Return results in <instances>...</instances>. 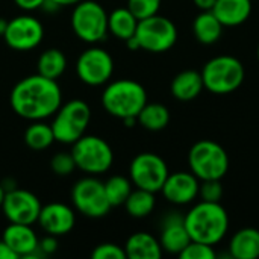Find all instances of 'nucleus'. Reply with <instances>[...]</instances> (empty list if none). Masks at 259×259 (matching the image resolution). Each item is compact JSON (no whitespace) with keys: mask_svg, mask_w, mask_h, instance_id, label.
<instances>
[{"mask_svg":"<svg viewBox=\"0 0 259 259\" xmlns=\"http://www.w3.org/2000/svg\"><path fill=\"white\" fill-rule=\"evenodd\" d=\"M14 112L26 120L38 121L55 115L62 102V93L56 80L41 74L21 79L11 91Z\"/></svg>","mask_w":259,"mask_h":259,"instance_id":"obj_1","label":"nucleus"},{"mask_svg":"<svg viewBox=\"0 0 259 259\" xmlns=\"http://www.w3.org/2000/svg\"><path fill=\"white\" fill-rule=\"evenodd\" d=\"M187 231L193 241L217 246L229 231V215L222 203L200 200L184 215Z\"/></svg>","mask_w":259,"mask_h":259,"instance_id":"obj_2","label":"nucleus"},{"mask_svg":"<svg viewBox=\"0 0 259 259\" xmlns=\"http://www.w3.org/2000/svg\"><path fill=\"white\" fill-rule=\"evenodd\" d=\"M146 103L147 93L144 87L131 79L111 82L102 94V105L105 111L120 120L127 117H138Z\"/></svg>","mask_w":259,"mask_h":259,"instance_id":"obj_3","label":"nucleus"},{"mask_svg":"<svg viewBox=\"0 0 259 259\" xmlns=\"http://www.w3.org/2000/svg\"><path fill=\"white\" fill-rule=\"evenodd\" d=\"M203 87L212 94L225 96L237 91L246 77L243 62L232 55H220L209 59L202 71Z\"/></svg>","mask_w":259,"mask_h":259,"instance_id":"obj_4","label":"nucleus"},{"mask_svg":"<svg viewBox=\"0 0 259 259\" xmlns=\"http://www.w3.org/2000/svg\"><path fill=\"white\" fill-rule=\"evenodd\" d=\"M188 165L199 181L223 179L229 170V156L219 143L200 140L188 152Z\"/></svg>","mask_w":259,"mask_h":259,"instance_id":"obj_5","label":"nucleus"},{"mask_svg":"<svg viewBox=\"0 0 259 259\" xmlns=\"http://www.w3.org/2000/svg\"><path fill=\"white\" fill-rule=\"evenodd\" d=\"M90 120L91 109L83 100L74 99L61 105L59 109L55 112V118L52 121L55 141L64 144L76 143L82 135H85Z\"/></svg>","mask_w":259,"mask_h":259,"instance_id":"obj_6","label":"nucleus"},{"mask_svg":"<svg viewBox=\"0 0 259 259\" xmlns=\"http://www.w3.org/2000/svg\"><path fill=\"white\" fill-rule=\"evenodd\" d=\"M71 156L76 162V168L88 175L105 173L114 162V152L111 146L96 135H82L76 143H73Z\"/></svg>","mask_w":259,"mask_h":259,"instance_id":"obj_7","label":"nucleus"},{"mask_svg":"<svg viewBox=\"0 0 259 259\" xmlns=\"http://www.w3.org/2000/svg\"><path fill=\"white\" fill-rule=\"evenodd\" d=\"M71 27L82 41L90 44L100 42L108 33V14L100 3L94 0H82L74 5Z\"/></svg>","mask_w":259,"mask_h":259,"instance_id":"obj_8","label":"nucleus"},{"mask_svg":"<svg viewBox=\"0 0 259 259\" xmlns=\"http://www.w3.org/2000/svg\"><path fill=\"white\" fill-rule=\"evenodd\" d=\"M135 38L140 42V49L152 53H164L176 44L178 27L170 18L155 14L138 21Z\"/></svg>","mask_w":259,"mask_h":259,"instance_id":"obj_9","label":"nucleus"},{"mask_svg":"<svg viewBox=\"0 0 259 259\" xmlns=\"http://www.w3.org/2000/svg\"><path fill=\"white\" fill-rule=\"evenodd\" d=\"M71 200L80 214L91 219H100L112 208L105 193V184L96 178L77 181L71 190Z\"/></svg>","mask_w":259,"mask_h":259,"instance_id":"obj_10","label":"nucleus"},{"mask_svg":"<svg viewBox=\"0 0 259 259\" xmlns=\"http://www.w3.org/2000/svg\"><path fill=\"white\" fill-rule=\"evenodd\" d=\"M168 173L170 171L165 161L150 152L137 155L129 167V176L132 184L137 188L147 190L152 193L161 191Z\"/></svg>","mask_w":259,"mask_h":259,"instance_id":"obj_11","label":"nucleus"},{"mask_svg":"<svg viewBox=\"0 0 259 259\" xmlns=\"http://www.w3.org/2000/svg\"><path fill=\"white\" fill-rule=\"evenodd\" d=\"M76 73L77 77L90 87L103 85L114 73L112 56L102 47H90L77 58Z\"/></svg>","mask_w":259,"mask_h":259,"instance_id":"obj_12","label":"nucleus"},{"mask_svg":"<svg viewBox=\"0 0 259 259\" xmlns=\"http://www.w3.org/2000/svg\"><path fill=\"white\" fill-rule=\"evenodd\" d=\"M44 27L39 20L32 15H18L8 21L3 33L5 42L14 50H32L42 41Z\"/></svg>","mask_w":259,"mask_h":259,"instance_id":"obj_13","label":"nucleus"},{"mask_svg":"<svg viewBox=\"0 0 259 259\" xmlns=\"http://www.w3.org/2000/svg\"><path fill=\"white\" fill-rule=\"evenodd\" d=\"M2 209L11 223L32 226L38 222L41 203L33 193L20 188H12L6 191Z\"/></svg>","mask_w":259,"mask_h":259,"instance_id":"obj_14","label":"nucleus"},{"mask_svg":"<svg viewBox=\"0 0 259 259\" xmlns=\"http://www.w3.org/2000/svg\"><path fill=\"white\" fill-rule=\"evenodd\" d=\"M200 181L191 171L168 173L161 193L164 199L173 205L184 206L193 203L199 197Z\"/></svg>","mask_w":259,"mask_h":259,"instance_id":"obj_15","label":"nucleus"},{"mask_svg":"<svg viewBox=\"0 0 259 259\" xmlns=\"http://www.w3.org/2000/svg\"><path fill=\"white\" fill-rule=\"evenodd\" d=\"M3 241L14 252V255L17 258L44 256L38 249L39 240L36 238L30 225L11 223L3 232Z\"/></svg>","mask_w":259,"mask_h":259,"instance_id":"obj_16","label":"nucleus"},{"mask_svg":"<svg viewBox=\"0 0 259 259\" xmlns=\"http://www.w3.org/2000/svg\"><path fill=\"white\" fill-rule=\"evenodd\" d=\"M38 223L47 235L61 237L74 228L76 215L74 211L64 203H49L41 206Z\"/></svg>","mask_w":259,"mask_h":259,"instance_id":"obj_17","label":"nucleus"},{"mask_svg":"<svg viewBox=\"0 0 259 259\" xmlns=\"http://www.w3.org/2000/svg\"><path fill=\"white\" fill-rule=\"evenodd\" d=\"M158 240L164 252H168L171 255H179L191 241L185 226L184 215L176 212L165 215L161 225V234Z\"/></svg>","mask_w":259,"mask_h":259,"instance_id":"obj_18","label":"nucleus"},{"mask_svg":"<svg viewBox=\"0 0 259 259\" xmlns=\"http://www.w3.org/2000/svg\"><path fill=\"white\" fill-rule=\"evenodd\" d=\"M212 12L225 27H235L249 20L252 0H217Z\"/></svg>","mask_w":259,"mask_h":259,"instance_id":"obj_19","label":"nucleus"},{"mask_svg":"<svg viewBox=\"0 0 259 259\" xmlns=\"http://www.w3.org/2000/svg\"><path fill=\"white\" fill-rule=\"evenodd\" d=\"M126 258L129 259H159L162 247L158 238L149 232H137L131 235L124 246Z\"/></svg>","mask_w":259,"mask_h":259,"instance_id":"obj_20","label":"nucleus"},{"mask_svg":"<svg viewBox=\"0 0 259 259\" xmlns=\"http://www.w3.org/2000/svg\"><path fill=\"white\" fill-rule=\"evenodd\" d=\"M205 90L202 74L196 70H185L175 76L170 85V91L175 99L181 102H191L200 96Z\"/></svg>","mask_w":259,"mask_h":259,"instance_id":"obj_21","label":"nucleus"},{"mask_svg":"<svg viewBox=\"0 0 259 259\" xmlns=\"http://www.w3.org/2000/svg\"><path fill=\"white\" fill-rule=\"evenodd\" d=\"M229 256L235 259L259 258V231L244 228L235 232L229 241Z\"/></svg>","mask_w":259,"mask_h":259,"instance_id":"obj_22","label":"nucleus"},{"mask_svg":"<svg viewBox=\"0 0 259 259\" xmlns=\"http://www.w3.org/2000/svg\"><path fill=\"white\" fill-rule=\"evenodd\" d=\"M225 26L212 11H200L193 21V33L200 44L212 46L223 35Z\"/></svg>","mask_w":259,"mask_h":259,"instance_id":"obj_23","label":"nucleus"},{"mask_svg":"<svg viewBox=\"0 0 259 259\" xmlns=\"http://www.w3.org/2000/svg\"><path fill=\"white\" fill-rule=\"evenodd\" d=\"M138 18L126 8H117L108 15V32L118 39H129L135 35Z\"/></svg>","mask_w":259,"mask_h":259,"instance_id":"obj_24","label":"nucleus"},{"mask_svg":"<svg viewBox=\"0 0 259 259\" xmlns=\"http://www.w3.org/2000/svg\"><path fill=\"white\" fill-rule=\"evenodd\" d=\"M137 118L144 129L158 132L168 126L170 111L167 109V106L161 103H146Z\"/></svg>","mask_w":259,"mask_h":259,"instance_id":"obj_25","label":"nucleus"},{"mask_svg":"<svg viewBox=\"0 0 259 259\" xmlns=\"http://www.w3.org/2000/svg\"><path fill=\"white\" fill-rule=\"evenodd\" d=\"M36 67H38V74L58 80V77H61L67 68V58L64 52L58 49H49L41 53Z\"/></svg>","mask_w":259,"mask_h":259,"instance_id":"obj_26","label":"nucleus"},{"mask_svg":"<svg viewBox=\"0 0 259 259\" xmlns=\"http://www.w3.org/2000/svg\"><path fill=\"white\" fill-rule=\"evenodd\" d=\"M155 205H156L155 193L141 188L132 190V193L124 202L127 214L135 219H144L150 215L155 209Z\"/></svg>","mask_w":259,"mask_h":259,"instance_id":"obj_27","label":"nucleus"},{"mask_svg":"<svg viewBox=\"0 0 259 259\" xmlns=\"http://www.w3.org/2000/svg\"><path fill=\"white\" fill-rule=\"evenodd\" d=\"M24 143L32 150H44L55 143L52 124H46L41 120L32 123L24 132Z\"/></svg>","mask_w":259,"mask_h":259,"instance_id":"obj_28","label":"nucleus"},{"mask_svg":"<svg viewBox=\"0 0 259 259\" xmlns=\"http://www.w3.org/2000/svg\"><path fill=\"white\" fill-rule=\"evenodd\" d=\"M105 193L111 206L124 205L126 199L132 193V181L124 176H112L105 182Z\"/></svg>","mask_w":259,"mask_h":259,"instance_id":"obj_29","label":"nucleus"},{"mask_svg":"<svg viewBox=\"0 0 259 259\" xmlns=\"http://www.w3.org/2000/svg\"><path fill=\"white\" fill-rule=\"evenodd\" d=\"M162 0H127V9L140 20L158 14Z\"/></svg>","mask_w":259,"mask_h":259,"instance_id":"obj_30","label":"nucleus"},{"mask_svg":"<svg viewBox=\"0 0 259 259\" xmlns=\"http://www.w3.org/2000/svg\"><path fill=\"white\" fill-rule=\"evenodd\" d=\"M179 256L182 259H215L217 253L214 250V246L191 240L187 247L179 253Z\"/></svg>","mask_w":259,"mask_h":259,"instance_id":"obj_31","label":"nucleus"},{"mask_svg":"<svg viewBox=\"0 0 259 259\" xmlns=\"http://www.w3.org/2000/svg\"><path fill=\"white\" fill-rule=\"evenodd\" d=\"M223 185L222 179H208V181H200V188H199V197L200 200L205 202H222L223 199Z\"/></svg>","mask_w":259,"mask_h":259,"instance_id":"obj_32","label":"nucleus"},{"mask_svg":"<svg viewBox=\"0 0 259 259\" xmlns=\"http://www.w3.org/2000/svg\"><path fill=\"white\" fill-rule=\"evenodd\" d=\"M50 167L58 176H68L74 171L76 162H74L71 153H56L52 158Z\"/></svg>","mask_w":259,"mask_h":259,"instance_id":"obj_33","label":"nucleus"},{"mask_svg":"<svg viewBox=\"0 0 259 259\" xmlns=\"http://www.w3.org/2000/svg\"><path fill=\"white\" fill-rule=\"evenodd\" d=\"M93 259H126V252L124 247H120L112 243H105L97 246L93 253Z\"/></svg>","mask_w":259,"mask_h":259,"instance_id":"obj_34","label":"nucleus"},{"mask_svg":"<svg viewBox=\"0 0 259 259\" xmlns=\"http://www.w3.org/2000/svg\"><path fill=\"white\" fill-rule=\"evenodd\" d=\"M38 249L42 255H52L58 250V241L53 235H49L38 243Z\"/></svg>","mask_w":259,"mask_h":259,"instance_id":"obj_35","label":"nucleus"},{"mask_svg":"<svg viewBox=\"0 0 259 259\" xmlns=\"http://www.w3.org/2000/svg\"><path fill=\"white\" fill-rule=\"evenodd\" d=\"M14 2L23 11H35V9H41L46 0H14Z\"/></svg>","mask_w":259,"mask_h":259,"instance_id":"obj_36","label":"nucleus"},{"mask_svg":"<svg viewBox=\"0 0 259 259\" xmlns=\"http://www.w3.org/2000/svg\"><path fill=\"white\" fill-rule=\"evenodd\" d=\"M215 2H217V0H193L194 6H196L199 11H212Z\"/></svg>","mask_w":259,"mask_h":259,"instance_id":"obj_37","label":"nucleus"},{"mask_svg":"<svg viewBox=\"0 0 259 259\" xmlns=\"http://www.w3.org/2000/svg\"><path fill=\"white\" fill-rule=\"evenodd\" d=\"M0 259H17L14 252L6 246V243L3 240L0 241Z\"/></svg>","mask_w":259,"mask_h":259,"instance_id":"obj_38","label":"nucleus"},{"mask_svg":"<svg viewBox=\"0 0 259 259\" xmlns=\"http://www.w3.org/2000/svg\"><path fill=\"white\" fill-rule=\"evenodd\" d=\"M53 2L59 6H70V5H76L82 0H53Z\"/></svg>","mask_w":259,"mask_h":259,"instance_id":"obj_39","label":"nucleus"},{"mask_svg":"<svg viewBox=\"0 0 259 259\" xmlns=\"http://www.w3.org/2000/svg\"><path fill=\"white\" fill-rule=\"evenodd\" d=\"M6 27H8V21H6V20H3V18H0V35H3V33H5Z\"/></svg>","mask_w":259,"mask_h":259,"instance_id":"obj_40","label":"nucleus"},{"mask_svg":"<svg viewBox=\"0 0 259 259\" xmlns=\"http://www.w3.org/2000/svg\"><path fill=\"white\" fill-rule=\"evenodd\" d=\"M5 194H6V191H5V188L2 187V184H0V208H2L3 200H5Z\"/></svg>","mask_w":259,"mask_h":259,"instance_id":"obj_41","label":"nucleus"},{"mask_svg":"<svg viewBox=\"0 0 259 259\" xmlns=\"http://www.w3.org/2000/svg\"><path fill=\"white\" fill-rule=\"evenodd\" d=\"M256 56H258V61H259V42H258V49H256Z\"/></svg>","mask_w":259,"mask_h":259,"instance_id":"obj_42","label":"nucleus"}]
</instances>
